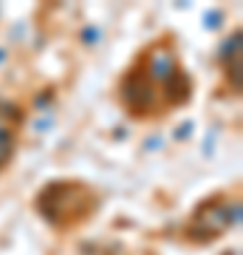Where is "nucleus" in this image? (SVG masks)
Returning a JSON list of instances; mask_svg holds the SVG:
<instances>
[{"mask_svg": "<svg viewBox=\"0 0 243 255\" xmlns=\"http://www.w3.org/2000/svg\"><path fill=\"white\" fill-rule=\"evenodd\" d=\"M167 91L172 94V102H184V100H189V80H187V74L181 71H175L167 80Z\"/></svg>", "mask_w": 243, "mask_h": 255, "instance_id": "3", "label": "nucleus"}, {"mask_svg": "<svg viewBox=\"0 0 243 255\" xmlns=\"http://www.w3.org/2000/svg\"><path fill=\"white\" fill-rule=\"evenodd\" d=\"M0 60H3V51H0Z\"/></svg>", "mask_w": 243, "mask_h": 255, "instance_id": "8", "label": "nucleus"}, {"mask_svg": "<svg viewBox=\"0 0 243 255\" xmlns=\"http://www.w3.org/2000/svg\"><path fill=\"white\" fill-rule=\"evenodd\" d=\"M178 71V63H175V57L167 51V48H159L150 54V63H147V80H159V82H167L172 74Z\"/></svg>", "mask_w": 243, "mask_h": 255, "instance_id": "2", "label": "nucleus"}, {"mask_svg": "<svg viewBox=\"0 0 243 255\" xmlns=\"http://www.w3.org/2000/svg\"><path fill=\"white\" fill-rule=\"evenodd\" d=\"M241 40H243L241 28H235V34L224 43V51H221V60L224 63H232L235 57H241Z\"/></svg>", "mask_w": 243, "mask_h": 255, "instance_id": "5", "label": "nucleus"}, {"mask_svg": "<svg viewBox=\"0 0 243 255\" xmlns=\"http://www.w3.org/2000/svg\"><path fill=\"white\" fill-rule=\"evenodd\" d=\"M3 128H6V122H3V119H0V130H3Z\"/></svg>", "mask_w": 243, "mask_h": 255, "instance_id": "7", "label": "nucleus"}, {"mask_svg": "<svg viewBox=\"0 0 243 255\" xmlns=\"http://www.w3.org/2000/svg\"><path fill=\"white\" fill-rule=\"evenodd\" d=\"M226 77L232 82V91L241 94V57H235L232 63H226Z\"/></svg>", "mask_w": 243, "mask_h": 255, "instance_id": "6", "label": "nucleus"}, {"mask_svg": "<svg viewBox=\"0 0 243 255\" xmlns=\"http://www.w3.org/2000/svg\"><path fill=\"white\" fill-rule=\"evenodd\" d=\"M122 102L133 114H150L156 108V88L144 74H127L122 82Z\"/></svg>", "mask_w": 243, "mask_h": 255, "instance_id": "1", "label": "nucleus"}, {"mask_svg": "<svg viewBox=\"0 0 243 255\" xmlns=\"http://www.w3.org/2000/svg\"><path fill=\"white\" fill-rule=\"evenodd\" d=\"M14 147H17V136L11 128H3L0 130V167H6L9 159L14 156Z\"/></svg>", "mask_w": 243, "mask_h": 255, "instance_id": "4", "label": "nucleus"}]
</instances>
